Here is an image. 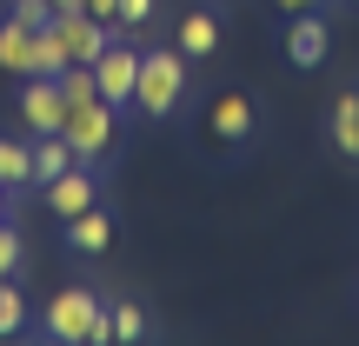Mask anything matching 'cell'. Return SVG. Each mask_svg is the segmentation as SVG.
<instances>
[{
	"label": "cell",
	"instance_id": "obj_1",
	"mask_svg": "<svg viewBox=\"0 0 359 346\" xmlns=\"http://www.w3.org/2000/svg\"><path fill=\"white\" fill-rule=\"evenodd\" d=\"M47 340L60 346H107L114 340V307L93 286H60L47 300Z\"/></svg>",
	"mask_w": 359,
	"mask_h": 346
},
{
	"label": "cell",
	"instance_id": "obj_2",
	"mask_svg": "<svg viewBox=\"0 0 359 346\" xmlns=\"http://www.w3.org/2000/svg\"><path fill=\"white\" fill-rule=\"evenodd\" d=\"M180 93H187V53H180V47L140 53V87H133V107H140L147 120H167L173 107H180Z\"/></svg>",
	"mask_w": 359,
	"mask_h": 346
},
{
	"label": "cell",
	"instance_id": "obj_3",
	"mask_svg": "<svg viewBox=\"0 0 359 346\" xmlns=\"http://www.w3.org/2000/svg\"><path fill=\"white\" fill-rule=\"evenodd\" d=\"M114 127H120V107L114 100H80V107H67V120H60V133L74 140V154L87 160V167L114 147Z\"/></svg>",
	"mask_w": 359,
	"mask_h": 346
},
{
	"label": "cell",
	"instance_id": "obj_4",
	"mask_svg": "<svg viewBox=\"0 0 359 346\" xmlns=\"http://www.w3.org/2000/svg\"><path fill=\"white\" fill-rule=\"evenodd\" d=\"M53 34L67 40V60H80V67H93L107 47H114V20H93V13H53Z\"/></svg>",
	"mask_w": 359,
	"mask_h": 346
},
{
	"label": "cell",
	"instance_id": "obj_5",
	"mask_svg": "<svg viewBox=\"0 0 359 346\" xmlns=\"http://www.w3.org/2000/svg\"><path fill=\"white\" fill-rule=\"evenodd\" d=\"M93 80H100V100L114 107H133V87H140V47H127V40H114V47L93 60Z\"/></svg>",
	"mask_w": 359,
	"mask_h": 346
},
{
	"label": "cell",
	"instance_id": "obj_6",
	"mask_svg": "<svg viewBox=\"0 0 359 346\" xmlns=\"http://www.w3.org/2000/svg\"><path fill=\"white\" fill-rule=\"evenodd\" d=\"M47 213L53 220H74V213H87V206H100V180H93V167L87 160H74V167H67L60 180H47Z\"/></svg>",
	"mask_w": 359,
	"mask_h": 346
},
{
	"label": "cell",
	"instance_id": "obj_7",
	"mask_svg": "<svg viewBox=\"0 0 359 346\" xmlns=\"http://www.w3.org/2000/svg\"><path fill=\"white\" fill-rule=\"evenodd\" d=\"M20 120H27L34 133H60L67 93H60V80H53V74H27V87H20Z\"/></svg>",
	"mask_w": 359,
	"mask_h": 346
},
{
	"label": "cell",
	"instance_id": "obj_8",
	"mask_svg": "<svg viewBox=\"0 0 359 346\" xmlns=\"http://www.w3.org/2000/svg\"><path fill=\"white\" fill-rule=\"evenodd\" d=\"M326 47H333V34H326L320 7H313V13H293V20H286V60H293L299 74H313V67L326 60Z\"/></svg>",
	"mask_w": 359,
	"mask_h": 346
},
{
	"label": "cell",
	"instance_id": "obj_9",
	"mask_svg": "<svg viewBox=\"0 0 359 346\" xmlns=\"http://www.w3.org/2000/svg\"><path fill=\"white\" fill-rule=\"evenodd\" d=\"M253 127H259V114H253V100H246V93H219L213 114H206V133H213L219 147H240Z\"/></svg>",
	"mask_w": 359,
	"mask_h": 346
},
{
	"label": "cell",
	"instance_id": "obj_10",
	"mask_svg": "<svg viewBox=\"0 0 359 346\" xmlns=\"http://www.w3.org/2000/svg\"><path fill=\"white\" fill-rule=\"evenodd\" d=\"M34 40H40V27H27V20H0V74H34Z\"/></svg>",
	"mask_w": 359,
	"mask_h": 346
},
{
	"label": "cell",
	"instance_id": "obj_11",
	"mask_svg": "<svg viewBox=\"0 0 359 346\" xmlns=\"http://www.w3.org/2000/svg\"><path fill=\"white\" fill-rule=\"evenodd\" d=\"M67 246H74V253H107V246H114V213H107V206L74 213L67 220Z\"/></svg>",
	"mask_w": 359,
	"mask_h": 346
},
{
	"label": "cell",
	"instance_id": "obj_12",
	"mask_svg": "<svg viewBox=\"0 0 359 346\" xmlns=\"http://www.w3.org/2000/svg\"><path fill=\"white\" fill-rule=\"evenodd\" d=\"M74 160H80V154H74V140H67V133H34V187L60 180Z\"/></svg>",
	"mask_w": 359,
	"mask_h": 346
},
{
	"label": "cell",
	"instance_id": "obj_13",
	"mask_svg": "<svg viewBox=\"0 0 359 346\" xmlns=\"http://www.w3.org/2000/svg\"><path fill=\"white\" fill-rule=\"evenodd\" d=\"M213 47H219V20L206 7H193L187 20H180V53H187V60H206Z\"/></svg>",
	"mask_w": 359,
	"mask_h": 346
},
{
	"label": "cell",
	"instance_id": "obj_14",
	"mask_svg": "<svg viewBox=\"0 0 359 346\" xmlns=\"http://www.w3.org/2000/svg\"><path fill=\"white\" fill-rule=\"evenodd\" d=\"M0 187L7 193L34 187V140H0Z\"/></svg>",
	"mask_w": 359,
	"mask_h": 346
},
{
	"label": "cell",
	"instance_id": "obj_15",
	"mask_svg": "<svg viewBox=\"0 0 359 346\" xmlns=\"http://www.w3.org/2000/svg\"><path fill=\"white\" fill-rule=\"evenodd\" d=\"M333 147H339L346 160H359V87H346V93L333 100Z\"/></svg>",
	"mask_w": 359,
	"mask_h": 346
},
{
	"label": "cell",
	"instance_id": "obj_16",
	"mask_svg": "<svg viewBox=\"0 0 359 346\" xmlns=\"http://www.w3.org/2000/svg\"><path fill=\"white\" fill-rule=\"evenodd\" d=\"M67 67V40L53 34V20L40 27V40H34V74H60Z\"/></svg>",
	"mask_w": 359,
	"mask_h": 346
},
{
	"label": "cell",
	"instance_id": "obj_17",
	"mask_svg": "<svg viewBox=\"0 0 359 346\" xmlns=\"http://www.w3.org/2000/svg\"><path fill=\"white\" fill-rule=\"evenodd\" d=\"M20 326H27V300H20L13 280H0V340H13Z\"/></svg>",
	"mask_w": 359,
	"mask_h": 346
},
{
	"label": "cell",
	"instance_id": "obj_18",
	"mask_svg": "<svg viewBox=\"0 0 359 346\" xmlns=\"http://www.w3.org/2000/svg\"><path fill=\"white\" fill-rule=\"evenodd\" d=\"M114 340H120V346L147 340V307H133V300H120V307H114Z\"/></svg>",
	"mask_w": 359,
	"mask_h": 346
},
{
	"label": "cell",
	"instance_id": "obj_19",
	"mask_svg": "<svg viewBox=\"0 0 359 346\" xmlns=\"http://www.w3.org/2000/svg\"><path fill=\"white\" fill-rule=\"evenodd\" d=\"M20 260H27L20 233H13V220H0V280H13V273H20Z\"/></svg>",
	"mask_w": 359,
	"mask_h": 346
},
{
	"label": "cell",
	"instance_id": "obj_20",
	"mask_svg": "<svg viewBox=\"0 0 359 346\" xmlns=\"http://www.w3.org/2000/svg\"><path fill=\"white\" fill-rule=\"evenodd\" d=\"M7 13H13V20H27V27H47V20H53L60 7H53V0H13Z\"/></svg>",
	"mask_w": 359,
	"mask_h": 346
},
{
	"label": "cell",
	"instance_id": "obj_21",
	"mask_svg": "<svg viewBox=\"0 0 359 346\" xmlns=\"http://www.w3.org/2000/svg\"><path fill=\"white\" fill-rule=\"evenodd\" d=\"M154 20V0H120V13H114V27H147Z\"/></svg>",
	"mask_w": 359,
	"mask_h": 346
},
{
	"label": "cell",
	"instance_id": "obj_22",
	"mask_svg": "<svg viewBox=\"0 0 359 346\" xmlns=\"http://www.w3.org/2000/svg\"><path fill=\"white\" fill-rule=\"evenodd\" d=\"M80 7H87L93 20H114V13H120V0H80Z\"/></svg>",
	"mask_w": 359,
	"mask_h": 346
},
{
	"label": "cell",
	"instance_id": "obj_23",
	"mask_svg": "<svg viewBox=\"0 0 359 346\" xmlns=\"http://www.w3.org/2000/svg\"><path fill=\"white\" fill-rule=\"evenodd\" d=\"M273 7H280V13H313L320 0H273Z\"/></svg>",
	"mask_w": 359,
	"mask_h": 346
},
{
	"label": "cell",
	"instance_id": "obj_24",
	"mask_svg": "<svg viewBox=\"0 0 359 346\" xmlns=\"http://www.w3.org/2000/svg\"><path fill=\"white\" fill-rule=\"evenodd\" d=\"M53 7H60V13H87V7H80V0H53Z\"/></svg>",
	"mask_w": 359,
	"mask_h": 346
},
{
	"label": "cell",
	"instance_id": "obj_25",
	"mask_svg": "<svg viewBox=\"0 0 359 346\" xmlns=\"http://www.w3.org/2000/svg\"><path fill=\"white\" fill-rule=\"evenodd\" d=\"M7 200H13V193H7V187H0V220H7V213H13V206H7Z\"/></svg>",
	"mask_w": 359,
	"mask_h": 346
},
{
	"label": "cell",
	"instance_id": "obj_26",
	"mask_svg": "<svg viewBox=\"0 0 359 346\" xmlns=\"http://www.w3.org/2000/svg\"><path fill=\"white\" fill-rule=\"evenodd\" d=\"M353 7H359V0H353Z\"/></svg>",
	"mask_w": 359,
	"mask_h": 346
}]
</instances>
